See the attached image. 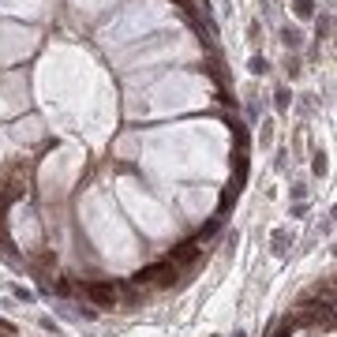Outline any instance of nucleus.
<instances>
[{
  "instance_id": "nucleus-1",
  "label": "nucleus",
  "mask_w": 337,
  "mask_h": 337,
  "mask_svg": "<svg viewBox=\"0 0 337 337\" xmlns=\"http://www.w3.org/2000/svg\"><path fill=\"white\" fill-rule=\"evenodd\" d=\"M176 277V266L172 262H154V266H146L135 274V285H168V281Z\"/></svg>"
},
{
  "instance_id": "nucleus-2",
  "label": "nucleus",
  "mask_w": 337,
  "mask_h": 337,
  "mask_svg": "<svg viewBox=\"0 0 337 337\" xmlns=\"http://www.w3.org/2000/svg\"><path fill=\"white\" fill-rule=\"evenodd\" d=\"M83 292L90 296L98 307H116V289L105 285V281H90V285H83Z\"/></svg>"
},
{
  "instance_id": "nucleus-3",
  "label": "nucleus",
  "mask_w": 337,
  "mask_h": 337,
  "mask_svg": "<svg viewBox=\"0 0 337 337\" xmlns=\"http://www.w3.org/2000/svg\"><path fill=\"white\" fill-rule=\"evenodd\" d=\"M281 38H285V45H289V49H296V45H300V30L285 27V30H281Z\"/></svg>"
},
{
  "instance_id": "nucleus-4",
  "label": "nucleus",
  "mask_w": 337,
  "mask_h": 337,
  "mask_svg": "<svg viewBox=\"0 0 337 337\" xmlns=\"http://www.w3.org/2000/svg\"><path fill=\"white\" fill-rule=\"evenodd\" d=\"M311 12H315V4H311V0H296V15H304V19H307Z\"/></svg>"
},
{
  "instance_id": "nucleus-5",
  "label": "nucleus",
  "mask_w": 337,
  "mask_h": 337,
  "mask_svg": "<svg viewBox=\"0 0 337 337\" xmlns=\"http://www.w3.org/2000/svg\"><path fill=\"white\" fill-rule=\"evenodd\" d=\"M266 68H270V64H266V56H255V60H251V71H255V75H262Z\"/></svg>"
},
{
  "instance_id": "nucleus-6",
  "label": "nucleus",
  "mask_w": 337,
  "mask_h": 337,
  "mask_svg": "<svg viewBox=\"0 0 337 337\" xmlns=\"http://www.w3.org/2000/svg\"><path fill=\"white\" fill-rule=\"evenodd\" d=\"M236 337H244V334H236Z\"/></svg>"
}]
</instances>
